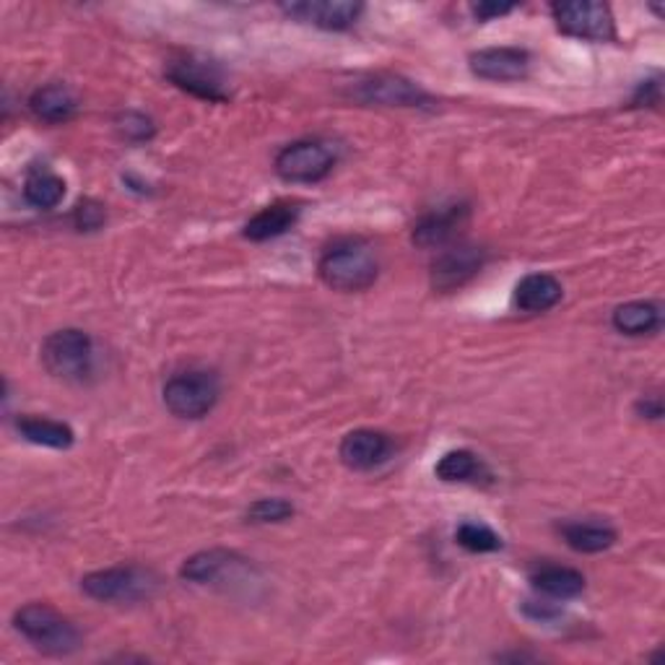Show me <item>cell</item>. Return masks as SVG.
Masks as SVG:
<instances>
[{
	"label": "cell",
	"instance_id": "18",
	"mask_svg": "<svg viewBox=\"0 0 665 665\" xmlns=\"http://www.w3.org/2000/svg\"><path fill=\"white\" fill-rule=\"evenodd\" d=\"M530 583L538 593L549 598H575L585 590V577L573 567H559V565H544L538 567L534 575H530Z\"/></svg>",
	"mask_w": 665,
	"mask_h": 665
},
{
	"label": "cell",
	"instance_id": "3",
	"mask_svg": "<svg viewBox=\"0 0 665 665\" xmlns=\"http://www.w3.org/2000/svg\"><path fill=\"white\" fill-rule=\"evenodd\" d=\"M156 588H159V577L136 565L99 569L81 580L86 596L101 604H136V600L151 598Z\"/></svg>",
	"mask_w": 665,
	"mask_h": 665
},
{
	"label": "cell",
	"instance_id": "28",
	"mask_svg": "<svg viewBox=\"0 0 665 665\" xmlns=\"http://www.w3.org/2000/svg\"><path fill=\"white\" fill-rule=\"evenodd\" d=\"M117 128L128 140H148L154 136V125L146 115L140 113H125L120 120H117Z\"/></svg>",
	"mask_w": 665,
	"mask_h": 665
},
{
	"label": "cell",
	"instance_id": "29",
	"mask_svg": "<svg viewBox=\"0 0 665 665\" xmlns=\"http://www.w3.org/2000/svg\"><path fill=\"white\" fill-rule=\"evenodd\" d=\"M515 11L512 3H479L473 6V13L479 21H489V19H497V16H505Z\"/></svg>",
	"mask_w": 665,
	"mask_h": 665
},
{
	"label": "cell",
	"instance_id": "5",
	"mask_svg": "<svg viewBox=\"0 0 665 665\" xmlns=\"http://www.w3.org/2000/svg\"><path fill=\"white\" fill-rule=\"evenodd\" d=\"M91 339L84 331H76V327H66V331L47 335L42 343V364L58 380H84L91 372Z\"/></svg>",
	"mask_w": 665,
	"mask_h": 665
},
{
	"label": "cell",
	"instance_id": "14",
	"mask_svg": "<svg viewBox=\"0 0 665 665\" xmlns=\"http://www.w3.org/2000/svg\"><path fill=\"white\" fill-rule=\"evenodd\" d=\"M466 218H468V206H463V203H456V206H448L440 211H429V214L421 216L417 226H413V242L427 250L450 245V242L458 237L460 226L466 224Z\"/></svg>",
	"mask_w": 665,
	"mask_h": 665
},
{
	"label": "cell",
	"instance_id": "21",
	"mask_svg": "<svg viewBox=\"0 0 665 665\" xmlns=\"http://www.w3.org/2000/svg\"><path fill=\"white\" fill-rule=\"evenodd\" d=\"M561 536L569 549L580 554H600L616 544V530L606 522H567L561 526Z\"/></svg>",
	"mask_w": 665,
	"mask_h": 665
},
{
	"label": "cell",
	"instance_id": "30",
	"mask_svg": "<svg viewBox=\"0 0 665 665\" xmlns=\"http://www.w3.org/2000/svg\"><path fill=\"white\" fill-rule=\"evenodd\" d=\"M637 411L643 413L645 419H653V421H658L661 417H663V401H661V395H645V398H639L637 401Z\"/></svg>",
	"mask_w": 665,
	"mask_h": 665
},
{
	"label": "cell",
	"instance_id": "6",
	"mask_svg": "<svg viewBox=\"0 0 665 665\" xmlns=\"http://www.w3.org/2000/svg\"><path fill=\"white\" fill-rule=\"evenodd\" d=\"M335 154L323 140H294L276 156V172L286 183H320L333 172Z\"/></svg>",
	"mask_w": 665,
	"mask_h": 665
},
{
	"label": "cell",
	"instance_id": "27",
	"mask_svg": "<svg viewBox=\"0 0 665 665\" xmlns=\"http://www.w3.org/2000/svg\"><path fill=\"white\" fill-rule=\"evenodd\" d=\"M105 218H107L105 206H101V203H97V201H89V198L78 203L76 211H74V222L81 232L99 229V226L105 224Z\"/></svg>",
	"mask_w": 665,
	"mask_h": 665
},
{
	"label": "cell",
	"instance_id": "31",
	"mask_svg": "<svg viewBox=\"0 0 665 665\" xmlns=\"http://www.w3.org/2000/svg\"><path fill=\"white\" fill-rule=\"evenodd\" d=\"M522 612H526L530 619L538 622H549L554 616H559V608H554L551 604H534V600H528V604L522 606Z\"/></svg>",
	"mask_w": 665,
	"mask_h": 665
},
{
	"label": "cell",
	"instance_id": "17",
	"mask_svg": "<svg viewBox=\"0 0 665 665\" xmlns=\"http://www.w3.org/2000/svg\"><path fill=\"white\" fill-rule=\"evenodd\" d=\"M296 218H300V208H296L294 203H284V201L273 203V206H265L263 211H257V214L250 218L245 224V237L250 242H265V239L281 237V234L292 229Z\"/></svg>",
	"mask_w": 665,
	"mask_h": 665
},
{
	"label": "cell",
	"instance_id": "4",
	"mask_svg": "<svg viewBox=\"0 0 665 665\" xmlns=\"http://www.w3.org/2000/svg\"><path fill=\"white\" fill-rule=\"evenodd\" d=\"M218 393H222V388H218L214 372L187 370L167 380L164 405L177 419H203L216 405Z\"/></svg>",
	"mask_w": 665,
	"mask_h": 665
},
{
	"label": "cell",
	"instance_id": "9",
	"mask_svg": "<svg viewBox=\"0 0 665 665\" xmlns=\"http://www.w3.org/2000/svg\"><path fill=\"white\" fill-rule=\"evenodd\" d=\"M167 78L177 89H183L193 97L206 99V101H226L229 99V91H226L224 76L214 62L206 60H172L167 66Z\"/></svg>",
	"mask_w": 665,
	"mask_h": 665
},
{
	"label": "cell",
	"instance_id": "26",
	"mask_svg": "<svg viewBox=\"0 0 665 665\" xmlns=\"http://www.w3.org/2000/svg\"><path fill=\"white\" fill-rule=\"evenodd\" d=\"M294 515V507L286 502V499H257V502L250 507L247 510V518L253 522H261V526H265V522H284Z\"/></svg>",
	"mask_w": 665,
	"mask_h": 665
},
{
	"label": "cell",
	"instance_id": "16",
	"mask_svg": "<svg viewBox=\"0 0 665 665\" xmlns=\"http://www.w3.org/2000/svg\"><path fill=\"white\" fill-rule=\"evenodd\" d=\"M29 109L39 117V120L60 125V123L74 120L78 113V99L66 84H47V86H39V89L31 94Z\"/></svg>",
	"mask_w": 665,
	"mask_h": 665
},
{
	"label": "cell",
	"instance_id": "23",
	"mask_svg": "<svg viewBox=\"0 0 665 665\" xmlns=\"http://www.w3.org/2000/svg\"><path fill=\"white\" fill-rule=\"evenodd\" d=\"M434 473L437 479L444 483H466L479 481L481 476H487V466H483L481 458L471 450H450L437 460Z\"/></svg>",
	"mask_w": 665,
	"mask_h": 665
},
{
	"label": "cell",
	"instance_id": "22",
	"mask_svg": "<svg viewBox=\"0 0 665 665\" xmlns=\"http://www.w3.org/2000/svg\"><path fill=\"white\" fill-rule=\"evenodd\" d=\"M614 327L624 335H647L661 327V307L653 302H627L614 310Z\"/></svg>",
	"mask_w": 665,
	"mask_h": 665
},
{
	"label": "cell",
	"instance_id": "7",
	"mask_svg": "<svg viewBox=\"0 0 665 665\" xmlns=\"http://www.w3.org/2000/svg\"><path fill=\"white\" fill-rule=\"evenodd\" d=\"M551 13L557 19V27L569 37L588 39V42H612L616 37L614 13L606 3L575 0V3H557Z\"/></svg>",
	"mask_w": 665,
	"mask_h": 665
},
{
	"label": "cell",
	"instance_id": "12",
	"mask_svg": "<svg viewBox=\"0 0 665 665\" xmlns=\"http://www.w3.org/2000/svg\"><path fill=\"white\" fill-rule=\"evenodd\" d=\"M281 11L296 21L312 23V27L343 31L354 27L364 8L362 3H351V0H304V3L281 6Z\"/></svg>",
	"mask_w": 665,
	"mask_h": 665
},
{
	"label": "cell",
	"instance_id": "1",
	"mask_svg": "<svg viewBox=\"0 0 665 665\" xmlns=\"http://www.w3.org/2000/svg\"><path fill=\"white\" fill-rule=\"evenodd\" d=\"M317 271L335 292H364L378 281L380 263L370 242L339 239L320 257Z\"/></svg>",
	"mask_w": 665,
	"mask_h": 665
},
{
	"label": "cell",
	"instance_id": "19",
	"mask_svg": "<svg viewBox=\"0 0 665 665\" xmlns=\"http://www.w3.org/2000/svg\"><path fill=\"white\" fill-rule=\"evenodd\" d=\"M23 198H27L29 206L50 211L66 198V179L45 167L29 169L27 179H23Z\"/></svg>",
	"mask_w": 665,
	"mask_h": 665
},
{
	"label": "cell",
	"instance_id": "10",
	"mask_svg": "<svg viewBox=\"0 0 665 665\" xmlns=\"http://www.w3.org/2000/svg\"><path fill=\"white\" fill-rule=\"evenodd\" d=\"M487 263V253L476 245H456L442 250L432 263V286L437 292H452L468 284Z\"/></svg>",
	"mask_w": 665,
	"mask_h": 665
},
{
	"label": "cell",
	"instance_id": "20",
	"mask_svg": "<svg viewBox=\"0 0 665 665\" xmlns=\"http://www.w3.org/2000/svg\"><path fill=\"white\" fill-rule=\"evenodd\" d=\"M16 429L23 440L42 444V448H52V450H68L74 444L76 434L74 429L62 421H52V419H39V417H21L16 421Z\"/></svg>",
	"mask_w": 665,
	"mask_h": 665
},
{
	"label": "cell",
	"instance_id": "2",
	"mask_svg": "<svg viewBox=\"0 0 665 665\" xmlns=\"http://www.w3.org/2000/svg\"><path fill=\"white\" fill-rule=\"evenodd\" d=\"M13 627L39 653L55 655V658H62V655L76 653L81 647V632L76 629V624H70L66 616L45 604H29L19 608L13 614Z\"/></svg>",
	"mask_w": 665,
	"mask_h": 665
},
{
	"label": "cell",
	"instance_id": "8",
	"mask_svg": "<svg viewBox=\"0 0 665 665\" xmlns=\"http://www.w3.org/2000/svg\"><path fill=\"white\" fill-rule=\"evenodd\" d=\"M351 97L364 101V105L380 107H424L429 105L427 91H421L417 84L405 81L401 76H370L351 86Z\"/></svg>",
	"mask_w": 665,
	"mask_h": 665
},
{
	"label": "cell",
	"instance_id": "15",
	"mask_svg": "<svg viewBox=\"0 0 665 665\" xmlns=\"http://www.w3.org/2000/svg\"><path fill=\"white\" fill-rule=\"evenodd\" d=\"M561 296H565V289H561V284L551 273H530V276H526L515 286V307L536 315V312L557 307Z\"/></svg>",
	"mask_w": 665,
	"mask_h": 665
},
{
	"label": "cell",
	"instance_id": "25",
	"mask_svg": "<svg viewBox=\"0 0 665 665\" xmlns=\"http://www.w3.org/2000/svg\"><path fill=\"white\" fill-rule=\"evenodd\" d=\"M456 541L471 554H489L502 549V536L495 534L489 526H483V522H463L456 530Z\"/></svg>",
	"mask_w": 665,
	"mask_h": 665
},
{
	"label": "cell",
	"instance_id": "24",
	"mask_svg": "<svg viewBox=\"0 0 665 665\" xmlns=\"http://www.w3.org/2000/svg\"><path fill=\"white\" fill-rule=\"evenodd\" d=\"M234 554L229 551H222V549H211V551H201L190 557L179 569V577L187 583H198V585H206V583H216L218 577H222L226 569L234 565Z\"/></svg>",
	"mask_w": 665,
	"mask_h": 665
},
{
	"label": "cell",
	"instance_id": "11",
	"mask_svg": "<svg viewBox=\"0 0 665 665\" xmlns=\"http://www.w3.org/2000/svg\"><path fill=\"white\" fill-rule=\"evenodd\" d=\"M395 444L385 432L378 429H354L343 437L341 442V460L351 471H374L382 463H388L393 456Z\"/></svg>",
	"mask_w": 665,
	"mask_h": 665
},
{
	"label": "cell",
	"instance_id": "13",
	"mask_svg": "<svg viewBox=\"0 0 665 665\" xmlns=\"http://www.w3.org/2000/svg\"><path fill=\"white\" fill-rule=\"evenodd\" d=\"M473 76L487 81H520L530 70V55L520 47H489L468 58Z\"/></svg>",
	"mask_w": 665,
	"mask_h": 665
}]
</instances>
